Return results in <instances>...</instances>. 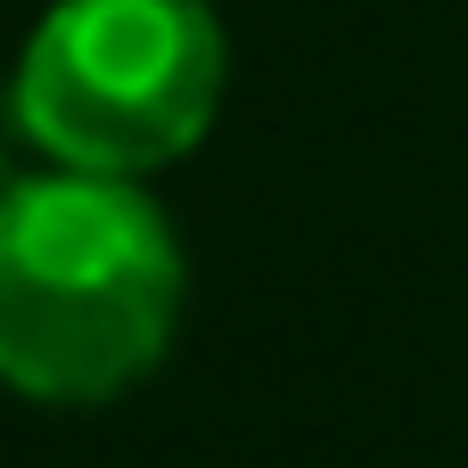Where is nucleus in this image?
Masks as SVG:
<instances>
[{"label": "nucleus", "mask_w": 468, "mask_h": 468, "mask_svg": "<svg viewBox=\"0 0 468 468\" xmlns=\"http://www.w3.org/2000/svg\"><path fill=\"white\" fill-rule=\"evenodd\" d=\"M222 25L206 0H49L8 74V123L58 173L148 181L222 107Z\"/></svg>", "instance_id": "obj_2"}, {"label": "nucleus", "mask_w": 468, "mask_h": 468, "mask_svg": "<svg viewBox=\"0 0 468 468\" xmlns=\"http://www.w3.org/2000/svg\"><path fill=\"white\" fill-rule=\"evenodd\" d=\"M189 263L140 181L33 165L0 206V387L90 411L140 387L181 321Z\"/></svg>", "instance_id": "obj_1"}, {"label": "nucleus", "mask_w": 468, "mask_h": 468, "mask_svg": "<svg viewBox=\"0 0 468 468\" xmlns=\"http://www.w3.org/2000/svg\"><path fill=\"white\" fill-rule=\"evenodd\" d=\"M16 148H25V132H16V123H0V206H8V197H16V181L33 173V165H25Z\"/></svg>", "instance_id": "obj_3"}]
</instances>
